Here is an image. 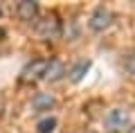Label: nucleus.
I'll return each mask as SVG.
<instances>
[{"label": "nucleus", "instance_id": "nucleus-1", "mask_svg": "<svg viewBox=\"0 0 135 133\" xmlns=\"http://www.w3.org/2000/svg\"><path fill=\"white\" fill-rule=\"evenodd\" d=\"M34 34L41 41H56L63 34V23L56 14H43L34 20Z\"/></svg>", "mask_w": 135, "mask_h": 133}, {"label": "nucleus", "instance_id": "nucleus-2", "mask_svg": "<svg viewBox=\"0 0 135 133\" xmlns=\"http://www.w3.org/2000/svg\"><path fill=\"white\" fill-rule=\"evenodd\" d=\"M131 126V111L126 106H115L108 108L104 115V129L108 133H122Z\"/></svg>", "mask_w": 135, "mask_h": 133}, {"label": "nucleus", "instance_id": "nucleus-3", "mask_svg": "<svg viewBox=\"0 0 135 133\" xmlns=\"http://www.w3.org/2000/svg\"><path fill=\"white\" fill-rule=\"evenodd\" d=\"M45 70H47V59H43V57L29 59L23 66V70H20L18 81L20 84H34V81H38V79L45 77Z\"/></svg>", "mask_w": 135, "mask_h": 133}, {"label": "nucleus", "instance_id": "nucleus-4", "mask_svg": "<svg viewBox=\"0 0 135 133\" xmlns=\"http://www.w3.org/2000/svg\"><path fill=\"white\" fill-rule=\"evenodd\" d=\"M110 25H113V11L108 7H104V5H97L90 11V16H88V29L95 32V34L106 32Z\"/></svg>", "mask_w": 135, "mask_h": 133}, {"label": "nucleus", "instance_id": "nucleus-5", "mask_svg": "<svg viewBox=\"0 0 135 133\" xmlns=\"http://www.w3.org/2000/svg\"><path fill=\"white\" fill-rule=\"evenodd\" d=\"M14 14H16V18L23 20V23H34V20L41 16V7H38V2L23 0V2H16L14 5Z\"/></svg>", "mask_w": 135, "mask_h": 133}, {"label": "nucleus", "instance_id": "nucleus-6", "mask_svg": "<svg viewBox=\"0 0 135 133\" xmlns=\"http://www.w3.org/2000/svg\"><path fill=\"white\" fill-rule=\"evenodd\" d=\"M54 104H56V97L52 95V93H36V95L32 97V111L34 113H45L50 115V111L54 108Z\"/></svg>", "mask_w": 135, "mask_h": 133}, {"label": "nucleus", "instance_id": "nucleus-7", "mask_svg": "<svg viewBox=\"0 0 135 133\" xmlns=\"http://www.w3.org/2000/svg\"><path fill=\"white\" fill-rule=\"evenodd\" d=\"M65 72H68V68L61 59H47V70H45L43 79L45 81H59L65 77Z\"/></svg>", "mask_w": 135, "mask_h": 133}, {"label": "nucleus", "instance_id": "nucleus-8", "mask_svg": "<svg viewBox=\"0 0 135 133\" xmlns=\"http://www.w3.org/2000/svg\"><path fill=\"white\" fill-rule=\"evenodd\" d=\"M88 68H90V61H88V59H79L77 63H72V68H70L65 75H70V79L77 84V81L83 79V75L88 72Z\"/></svg>", "mask_w": 135, "mask_h": 133}, {"label": "nucleus", "instance_id": "nucleus-9", "mask_svg": "<svg viewBox=\"0 0 135 133\" xmlns=\"http://www.w3.org/2000/svg\"><path fill=\"white\" fill-rule=\"evenodd\" d=\"M56 117L54 115H43V117L36 122V131L38 133H54V129H56Z\"/></svg>", "mask_w": 135, "mask_h": 133}, {"label": "nucleus", "instance_id": "nucleus-10", "mask_svg": "<svg viewBox=\"0 0 135 133\" xmlns=\"http://www.w3.org/2000/svg\"><path fill=\"white\" fill-rule=\"evenodd\" d=\"M122 68H124V72H126L128 77H135V50H133V52H128V54L124 57Z\"/></svg>", "mask_w": 135, "mask_h": 133}, {"label": "nucleus", "instance_id": "nucleus-11", "mask_svg": "<svg viewBox=\"0 0 135 133\" xmlns=\"http://www.w3.org/2000/svg\"><path fill=\"white\" fill-rule=\"evenodd\" d=\"M126 133H135V124H131V126L126 129Z\"/></svg>", "mask_w": 135, "mask_h": 133}]
</instances>
